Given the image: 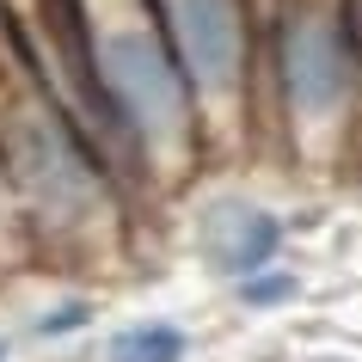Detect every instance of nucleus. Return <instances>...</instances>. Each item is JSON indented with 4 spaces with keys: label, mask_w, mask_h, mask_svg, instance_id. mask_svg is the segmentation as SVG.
<instances>
[{
    "label": "nucleus",
    "mask_w": 362,
    "mask_h": 362,
    "mask_svg": "<svg viewBox=\"0 0 362 362\" xmlns=\"http://www.w3.org/2000/svg\"><path fill=\"white\" fill-rule=\"evenodd\" d=\"M93 25V74L111 98L123 135L135 141L148 172H185L203 148V105H197L185 62L172 49L160 0H129L123 13H98L86 0Z\"/></svg>",
    "instance_id": "f257e3e1"
},
{
    "label": "nucleus",
    "mask_w": 362,
    "mask_h": 362,
    "mask_svg": "<svg viewBox=\"0 0 362 362\" xmlns=\"http://www.w3.org/2000/svg\"><path fill=\"white\" fill-rule=\"evenodd\" d=\"M264 62L295 148L320 141V153H338L362 98V31L350 0H276Z\"/></svg>",
    "instance_id": "f03ea898"
},
{
    "label": "nucleus",
    "mask_w": 362,
    "mask_h": 362,
    "mask_svg": "<svg viewBox=\"0 0 362 362\" xmlns=\"http://www.w3.org/2000/svg\"><path fill=\"white\" fill-rule=\"evenodd\" d=\"M160 13H166L172 49L185 62V80L203 105V123L240 117L246 86H252V62H258L252 0H160Z\"/></svg>",
    "instance_id": "7ed1b4c3"
},
{
    "label": "nucleus",
    "mask_w": 362,
    "mask_h": 362,
    "mask_svg": "<svg viewBox=\"0 0 362 362\" xmlns=\"http://www.w3.org/2000/svg\"><path fill=\"white\" fill-rule=\"evenodd\" d=\"M197 246L209 258L215 276H228V283H252V276H264L276 264V252H283V221L246 197H221L203 209V228H197Z\"/></svg>",
    "instance_id": "20e7f679"
},
{
    "label": "nucleus",
    "mask_w": 362,
    "mask_h": 362,
    "mask_svg": "<svg viewBox=\"0 0 362 362\" xmlns=\"http://www.w3.org/2000/svg\"><path fill=\"white\" fill-rule=\"evenodd\" d=\"M191 356V338L166 320H141L123 325L111 344H105V362H185Z\"/></svg>",
    "instance_id": "39448f33"
},
{
    "label": "nucleus",
    "mask_w": 362,
    "mask_h": 362,
    "mask_svg": "<svg viewBox=\"0 0 362 362\" xmlns=\"http://www.w3.org/2000/svg\"><path fill=\"white\" fill-rule=\"evenodd\" d=\"M295 295V276L288 270H264V276H252V283H240V301L246 307H276Z\"/></svg>",
    "instance_id": "423d86ee"
},
{
    "label": "nucleus",
    "mask_w": 362,
    "mask_h": 362,
    "mask_svg": "<svg viewBox=\"0 0 362 362\" xmlns=\"http://www.w3.org/2000/svg\"><path fill=\"white\" fill-rule=\"evenodd\" d=\"M86 320H93V307H86V301H62L56 313H43V320H37V332H43V338H62V332H80Z\"/></svg>",
    "instance_id": "0eeeda50"
},
{
    "label": "nucleus",
    "mask_w": 362,
    "mask_h": 362,
    "mask_svg": "<svg viewBox=\"0 0 362 362\" xmlns=\"http://www.w3.org/2000/svg\"><path fill=\"white\" fill-rule=\"evenodd\" d=\"M0 362H6V344H0Z\"/></svg>",
    "instance_id": "6e6552de"
}]
</instances>
